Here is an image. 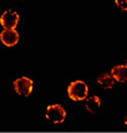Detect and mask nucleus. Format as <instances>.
I'll list each match as a JSON object with an SVG mask.
<instances>
[{"label":"nucleus","instance_id":"nucleus-11","mask_svg":"<svg viewBox=\"0 0 127 133\" xmlns=\"http://www.w3.org/2000/svg\"><path fill=\"white\" fill-rule=\"evenodd\" d=\"M125 65H126V66H127V59H126V64H125Z\"/></svg>","mask_w":127,"mask_h":133},{"label":"nucleus","instance_id":"nucleus-12","mask_svg":"<svg viewBox=\"0 0 127 133\" xmlns=\"http://www.w3.org/2000/svg\"><path fill=\"white\" fill-rule=\"evenodd\" d=\"M17 1H22V0H17Z\"/></svg>","mask_w":127,"mask_h":133},{"label":"nucleus","instance_id":"nucleus-1","mask_svg":"<svg viewBox=\"0 0 127 133\" xmlns=\"http://www.w3.org/2000/svg\"><path fill=\"white\" fill-rule=\"evenodd\" d=\"M67 94L72 101L80 102L86 101L88 98L89 94V87L88 85L82 80H75L68 85Z\"/></svg>","mask_w":127,"mask_h":133},{"label":"nucleus","instance_id":"nucleus-8","mask_svg":"<svg viewBox=\"0 0 127 133\" xmlns=\"http://www.w3.org/2000/svg\"><path fill=\"white\" fill-rule=\"evenodd\" d=\"M97 82L104 89H112L116 80H114V78L111 73H103L97 76Z\"/></svg>","mask_w":127,"mask_h":133},{"label":"nucleus","instance_id":"nucleus-4","mask_svg":"<svg viewBox=\"0 0 127 133\" xmlns=\"http://www.w3.org/2000/svg\"><path fill=\"white\" fill-rule=\"evenodd\" d=\"M19 21L20 15L15 11H6L0 16V24L4 27V29H15Z\"/></svg>","mask_w":127,"mask_h":133},{"label":"nucleus","instance_id":"nucleus-3","mask_svg":"<svg viewBox=\"0 0 127 133\" xmlns=\"http://www.w3.org/2000/svg\"><path fill=\"white\" fill-rule=\"evenodd\" d=\"M13 87L17 95L28 97L31 95L32 90H34V81L28 76H21L14 81Z\"/></svg>","mask_w":127,"mask_h":133},{"label":"nucleus","instance_id":"nucleus-6","mask_svg":"<svg viewBox=\"0 0 127 133\" xmlns=\"http://www.w3.org/2000/svg\"><path fill=\"white\" fill-rule=\"evenodd\" d=\"M111 74L114 80L119 83L127 82V66L126 65H116L111 68Z\"/></svg>","mask_w":127,"mask_h":133},{"label":"nucleus","instance_id":"nucleus-2","mask_svg":"<svg viewBox=\"0 0 127 133\" xmlns=\"http://www.w3.org/2000/svg\"><path fill=\"white\" fill-rule=\"evenodd\" d=\"M66 110L61 104H51L45 110V117L53 124H61L66 119Z\"/></svg>","mask_w":127,"mask_h":133},{"label":"nucleus","instance_id":"nucleus-5","mask_svg":"<svg viewBox=\"0 0 127 133\" xmlns=\"http://www.w3.org/2000/svg\"><path fill=\"white\" fill-rule=\"evenodd\" d=\"M0 41L7 48H13L19 43L20 35L15 29H4L0 32Z\"/></svg>","mask_w":127,"mask_h":133},{"label":"nucleus","instance_id":"nucleus-9","mask_svg":"<svg viewBox=\"0 0 127 133\" xmlns=\"http://www.w3.org/2000/svg\"><path fill=\"white\" fill-rule=\"evenodd\" d=\"M114 5L120 11H123V12L127 11V0H114Z\"/></svg>","mask_w":127,"mask_h":133},{"label":"nucleus","instance_id":"nucleus-10","mask_svg":"<svg viewBox=\"0 0 127 133\" xmlns=\"http://www.w3.org/2000/svg\"><path fill=\"white\" fill-rule=\"evenodd\" d=\"M124 124H125V126L127 127V114L125 115V117H124Z\"/></svg>","mask_w":127,"mask_h":133},{"label":"nucleus","instance_id":"nucleus-7","mask_svg":"<svg viewBox=\"0 0 127 133\" xmlns=\"http://www.w3.org/2000/svg\"><path fill=\"white\" fill-rule=\"evenodd\" d=\"M102 105V101L98 96L94 95L90 96L86 99V103H84V108L87 111H89L90 114H97L98 110H100Z\"/></svg>","mask_w":127,"mask_h":133}]
</instances>
